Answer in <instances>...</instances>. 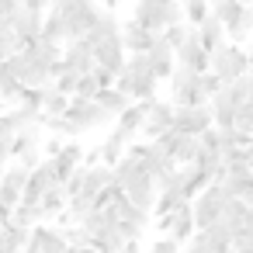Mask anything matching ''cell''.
I'll use <instances>...</instances> for the list:
<instances>
[{"mask_svg": "<svg viewBox=\"0 0 253 253\" xmlns=\"http://www.w3.org/2000/svg\"><path fill=\"white\" fill-rule=\"evenodd\" d=\"M156 77L149 73V59L146 56H128L122 73L115 77V90H122L128 101H149L156 97Z\"/></svg>", "mask_w": 253, "mask_h": 253, "instance_id": "cell-1", "label": "cell"}, {"mask_svg": "<svg viewBox=\"0 0 253 253\" xmlns=\"http://www.w3.org/2000/svg\"><path fill=\"white\" fill-rule=\"evenodd\" d=\"M132 21L142 25L146 32H156L160 35L163 28L180 25L184 21V11H180V0H139Z\"/></svg>", "mask_w": 253, "mask_h": 253, "instance_id": "cell-2", "label": "cell"}, {"mask_svg": "<svg viewBox=\"0 0 253 253\" xmlns=\"http://www.w3.org/2000/svg\"><path fill=\"white\" fill-rule=\"evenodd\" d=\"M225 201L229 194L222 191V184H208L205 191H198L191 198V215H194V229H211L215 222H222V211H225Z\"/></svg>", "mask_w": 253, "mask_h": 253, "instance_id": "cell-3", "label": "cell"}, {"mask_svg": "<svg viewBox=\"0 0 253 253\" xmlns=\"http://www.w3.org/2000/svg\"><path fill=\"white\" fill-rule=\"evenodd\" d=\"M87 45H90V52H94V66H101V70H108V73H122V66H125V59H128V52H125V45H122V32H108V35H87L84 39Z\"/></svg>", "mask_w": 253, "mask_h": 253, "instance_id": "cell-4", "label": "cell"}, {"mask_svg": "<svg viewBox=\"0 0 253 253\" xmlns=\"http://www.w3.org/2000/svg\"><path fill=\"white\" fill-rule=\"evenodd\" d=\"M170 104L173 108H198V104H208L205 90H201V73H191L184 66L173 70L170 77Z\"/></svg>", "mask_w": 253, "mask_h": 253, "instance_id": "cell-5", "label": "cell"}, {"mask_svg": "<svg viewBox=\"0 0 253 253\" xmlns=\"http://www.w3.org/2000/svg\"><path fill=\"white\" fill-rule=\"evenodd\" d=\"M208 73H215L222 84H232V80L246 77V73H250V70H246V49L225 42L222 49L211 52V59H208Z\"/></svg>", "mask_w": 253, "mask_h": 253, "instance_id": "cell-6", "label": "cell"}, {"mask_svg": "<svg viewBox=\"0 0 253 253\" xmlns=\"http://www.w3.org/2000/svg\"><path fill=\"white\" fill-rule=\"evenodd\" d=\"M59 14L66 18L70 42H77V39H87V32L97 25V18H101V7L94 4V0H70L66 7H59Z\"/></svg>", "mask_w": 253, "mask_h": 253, "instance_id": "cell-7", "label": "cell"}, {"mask_svg": "<svg viewBox=\"0 0 253 253\" xmlns=\"http://www.w3.org/2000/svg\"><path fill=\"white\" fill-rule=\"evenodd\" d=\"M66 122L84 135V132H94L101 125L111 122V115L97 104V101H84V97H70V108H66Z\"/></svg>", "mask_w": 253, "mask_h": 253, "instance_id": "cell-8", "label": "cell"}, {"mask_svg": "<svg viewBox=\"0 0 253 253\" xmlns=\"http://www.w3.org/2000/svg\"><path fill=\"white\" fill-rule=\"evenodd\" d=\"M139 104L146 108V122H142V132H139V135H146V142H153V139H160L163 132L173 128V104L170 101L149 97V101H139Z\"/></svg>", "mask_w": 253, "mask_h": 253, "instance_id": "cell-9", "label": "cell"}, {"mask_svg": "<svg viewBox=\"0 0 253 253\" xmlns=\"http://www.w3.org/2000/svg\"><path fill=\"white\" fill-rule=\"evenodd\" d=\"M177 167H187V163H194V156H198V139L194 135H184V132H177V128H170V132H163L160 139H153Z\"/></svg>", "mask_w": 253, "mask_h": 253, "instance_id": "cell-10", "label": "cell"}, {"mask_svg": "<svg viewBox=\"0 0 253 253\" xmlns=\"http://www.w3.org/2000/svg\"><path fill=\"white\" fill-rule=\"evenodd\" d=\"M25 253H70V243L63 239V232H59L56 225H45V222H39V225L28 232Z\"/></svg>", "mask_w": 253, "mask_h": 253, "instance_id": "cell-11", "label": "cell"}, {"mask_svg": "<svg viewBox=\"0 0 253 253\" xmlns=\"http://www.w3.org/2000/svg\"><path fill=\"white\" fill-rule=\"evenodd\" d=\"M173 128L198 139L201 132L211 128V108H208V104H198V108H173Z\"/></svg>", "mask_w": 253, "mask_h": 253, "instance_id": "cell-12", "label": "cell"}, {"mask_svg": "<svg viewBox=\"0 0 253 253\" xmlns=\"http://www.w3.org/2000/svg\"><path fill=\"white\" fill-rule=\"evenodd\" d=\"M52 184H59V180H56V170H52V160H42V163L28 173V184H25V191H21V201H25V205H39L42 194H45Z\"/></svg>", "mask_w": 253, "mask_h": 253, "instance_id": "cell-13", "label": "cell"}, {"mask_svg": "<svg viewBox=\"0 0 253 253\" xmlns=\"http://www.w3.org/2000/svg\"><path fill=\"white\" fill-rule=\"evenodd\" d=\"M173 56H177V66H184V70H191V73H208V59H211V56L201 49L194 28H191V35L184 39V45H180Z\"/></svg>", "mask_w": 253, "mask_h": 253, "instance_id": "cell-14", "label": "cell"}, {"mask_svg": "<svg viewBox=\"0 0 253 253\" xmlns=\"http://www.w3.org/2000/svg\"><path fill=\"white\" fill-rule=\"evenodd\" d=\"M63 70H70V73H77V77L94 73V52H90V45H87L84 39L63 45Z\"/></svg>", "mask_w": 253, "mask_h": 253, "instance_id": "cell-15", "label": "cell"}, {"mask_svg": "<svg viewBox=\"0 0 253 253\" xmlns=\"http://www.w3.org/2000/svg\"><path fill=\"white\" fill-rule=\"evenodd\" d=\"M156 32H146L142 25H135V21H125L122 25V45H125V52L128 56H146L153 45H156Z\"/></svg>", "mask_w": 253, "mask_h": 253, "instance_id": "cell-16", "label": "cell"}, {"mask_svg": "<svg viewBox=\"0 0 253 253\" xmlns=\"http://www.w3.org/2000/svg\"><path fill=\"white\" fill-rule=\"evenodd\" d=\"M84 167V146L80 142H66L63 149H59V156H52V170H56V180L59 184H66L70 180V173H77Z\"/></svg>", "mask_w": 253, "mask_h": 253, "instance_id": "cell-17", "label": "cell"}, {"mask_svg": "<svg viewBox=\"0 0 253 253\" xmlns=\"http://www.w3.org/2000/svg\"><path fill=\"white\" fill-rule=\"evenodd\" d=\"M146 59H149V73H153L156 80H170L173 70H177V56H173V49H170L163 39H156V45L146 52Z\"/></svg>", "mask_w": 253, "mask_h": 253, "instance_id": "cell-18", "label": "cell"}, {"mask_svg": "<svg viewBox=\"0 0 253 253\" xmlns=\"http://www.w3.org/2000/svg\"><path fill=\"white\" fill-rule=\"evenodd\" d=\"M42 18H45V14H35V11H28V7H21V11L11 18V32L18 35L21 45H32V42L42 35Z\"/></svg>", "mask_w": 253, "mask_h": 253, "instance_id": "cell-19", "label": "cell"}, {"mask_svg": "<svg viewBox=\"0 0 253 253\" xmlns=\"http://www.w3.org/2000/svg\"><path fill=\"white\" fill-rule=\"evenodd\" d=\"M142 122H146V108H142L139 101H132V104H128V108L115 118V132H118L128 146H132V142H135V135L142 132Z\"/></svg>", "mask_w": 253, "mask_h": 253, "instance_id": "cell-20", "label": "cell"}, {"mask_svg": "<svg viewBox=\"0 0 253 253\" xmlns=\"http://www.w3.org/2000/svg\"><path fill=\"white\" fill-rule=\"evenodd\" d=\"M194 32H198V42H201V49H205L208 56H211L215 49H222V45L229 42V39H225V25H222V21H218L215 14H208V18H205V21H201V25H198Z\"/></svg>", "mask_w": 253, "mask_h": 253, "instance_id": "cell-21", "label": "cell"}, {"mask_svg": "<svg viewBox=\"0 0 253 253\" xmlns=\"http://www.w3.org/2000/svg\"><path fill=\"white\" fill-rule=\"evenodd\" d=\"M115 184V173H111V167H104V163H97V167H84V198H97L101 191H108Z\"/></svg>", "mask_w": 253, "mask_h": 253, "instance_id": "cell-22", "label": "cell"}, {"mask_svg": "<svg viewBox=\"0 0 253 253\" xmlns=\"http://www.w3.org/2000/svg\"><path fill=\"white\" fill-rule=\"evenodd\" d=\"M198 229H194V215H191V205H184V208H177V211H170V239H177L180 246L194 236Z\"/></svg>", "mask_w": 253, "mask_h": 253, "instance_id": "cell-23", "label": "cell"}, {"mask_svg": "<svg viewBox=\"0 0 253 253\" xmlns=\"http://www.w3.org/2000/svg\"><path fill=\"white\" fill-rule=\"evenodd\" d=\"M42 39H52L59 45L70 42V32H66V18L59 14V7H49L45 18H42Z\"/></svg>", "mask_w": 253, "mask_h": 253, "instance_id": "cell-24", "label": "cell"}, {"mask_svg": "<svg viewBox=\"0 0 253 253\" xmlns=\"http://www.w3.org/2000/svg\"><path fill=\"white\" fill-rule=\"evenodd\" d=\"M66 201H70V198H66V187H63V184H52V187L42 194V201H39V208H42L45 222H49V218H56V215L66 208Z\"/></svg>", "mask_w": 253, "mask_h": 253, "instance_id": "cell-25", "label": "cell"}, {"mask_svg": "<svg viewBox=\"0 0 253 253\" xmlns=\"http://www.w3.org/2000/svg\"><path fill=\"white\" fill-rule=\"evenodd\" d=\"M28 232H32V229H18V225L7 222L4 229H0V253H25Z\"/></svg>", "mask_w": 253, "mask_h": 253, "instance_id": "cell-26", "label": "cell"}, {"mask_svg": "<svg viewBox=\"0 0 253 253\" xmlns=\"http://www.w3.org/2000/svg\"><path fill=\"white\" fill-rule=\"evenodd\" d=\"M94 101H97V104H101V108H104L111 118H118V115H122V111L132 104V101H128L122 90H115V87H104V90H97V97H94Z\"/></svg>", "mask_w": 253, "mask_h": 253, "instance_id": "cell-27", "label": "cell"}, {"mask_svg": "<svg viewBox=\"0 0 253 253\" xmlns=\"http://www.w3.org/2000/svg\"><path fill=\"white\" fill-rule=\"evenodd\" d=\"M97 149H101V163H104V167H115V163H118V160L125 156L128 142H125V139H122V135H118V132L111 128V135H108V139H104V142H101Z\"/></svg>", "mask_w": 253, "mask_h": 253, "instance_id": "cell-28", "label": "cell"}, {"mask_svg": "<svg viewBox=\"0 0 253 253\" xmlns=\"http://www.w3.org/2000/svg\"><path fill=\"white\" fill-rule=\"evenodd\" d=\"M11 225H18V229H35L39 222H45V215H42V208L39 205H18L14 211H11V218H7Z\"/></svg>", "mask_w": 253, "mask_h": 253, "instance_id": "cell-29", "label": "cell"}, {"mask_svg": "<svg viewBox=\"0 0 253 253\" xmlns=\"http://www.w3.org/2000/svg\"><path fill=\"white\" fill-rule=\"evenodd\" d=\"M66 108H70V97H66V94H59L56 87H45V90H42V115H45V118L66 115Z\"/></svg>", "mask_w": 253, "mask_h": 253, "instance_id": "cell-30", "label": "cell"}, {"mask_svg": "<svg viewBox=\"0 0 253 253\" xmlns=\"http://www.w3.org/2000/svg\"><path fill=\"white\" fill-rule=\"evenodd\" d=\"M180 11H184V21H187L191 28H198V25L211 14V4H208V0H180Z\"/></svg>", "mask_w": 253, "mask_h": 253, "instance_id": "cell-31", "label": "cell"}, {"mask_svg": "<svg viewBox=\"0 0 253 253\" xmlns=\"http://www.w3.org/2000/svg\"><path fill=\"white\" fill-rule=\"evenodd\" d=\"M211 14L229 28V25H236V18L243 14V4H239V0H215V4H211Z\"/></svg>", "mask_w": 253, "mask_h": 253, "instance_id": "cell-32", "label": "cell"}, {"mask_svg": "<svg viewBox=\"0 0 253 253\" xmlns=\"http://www.w3.org/2000/svg\"><path fill=\"white\" fill-rule=\"evenodd\" d=\"M187 35H191V25H184V21H180V25H170V28H163V32H160V39H163L173 52L184 45V39H187Z\"/></svg>", "mask_w": 253, "mask_h": 253, "instance_id": "cell-33", "label": "cell"}, {"mask_svg": "<svg viewBox=\"0 0 253 253\" xmlns=\"http://www.w3.org/2000/svg\"><path fill=\"white\" fill-rule=\"evenodd\" d=\"M0 184H7V187H14V191H25V184H28V170H25L21 163H11V167L4 170V177H0Z\"/></svg>", "mask_w": 253, "mask_h": 253, "instance_id": "cell-34", "label": "cell"}, {"mask_svg": "<svg viewBox=\"0 0 253 253\" xmlns=\"http://www.w3.org/2000/svg\"><path fill=\"white\" fill-rule=\"evenodd\" d=\"M97 90H101V87H97V80H94V73H87V77H80V80H77V94H73V97H84V101H94V97H97Z\"/></svg>", "mask_w": 253, "mask_h": 253, "instance_id": "cell-35", "label": "cell"}, {"mask_svg": "<svg viewBox=\"0 0 253 253\" xmlns=\"http://www.w3.org/2000/svg\"><path fill=\"white\" fill-rule=\"evenodd\" d=\"M14 160H18V163H21V167L32 173V170H35V167H39L45 156H42V146H39V149H25V153H21V156H14Z\"/></svg>", "mask_w": 253, "mask_h": 253, "instance_id": "cell-36", "label": "cell"}, {"mask_svg": "<svg viewBox=\"0 0 253 253\" xmlns=\"http://www.w3.org/2000/svg\"><path fill=\"white\" fill-rule=\"evenodd\" d=\"M184 246L177 243V239H170V236H160V239H153V246H149V253H180Z\"/></svg>", "mask_w": 253, "mask_h": 253, "instance_id": "cell-37", "label": "cell"}, {"mask_svg": "<svg viewBox=\"0 0 253 253\" xmlns=\"http://www.w3.org/2000/svg\"><path fill=\"white\" fill-rule=\"evenodd\" d=\"M222 87H225V84H222L215 73H201V90H205V97H208V101H211V97H215Z\"/></svg>", "mask_w": 253, "mask_h": 253, "instance_id": "cell-38", "label": "cell"}, {"mask_svg": "<svg viewBox=\"0 0 253 253\" xmlns=\"http://www.w3.org/2000/svg\"><path fill=\"white\" fill-rule=\"evenodd\" d=\"M63 146H66V142H63L59 135H52V139H45V142H42V156H45V160H52V156H59V149H63Z\"/></svg>", "mask_w": 253, "mask_h": 253, "instance_id": "cell-39", "label": "cell"}, {"mask_svg": "<svg viewBox=\"0 0 253 253\" xmlns=\"http://www.w3.org/2000/svg\"><path fill=\"white\" fill-rule=\"evenodd\" d=\"M94 80H97L101 90H104V87H115V73H108V70H101V66H94Z\"/></svg>", "mask_w": 253, "mask_h": 253, "instance_id": "cell-40", "label": "cell"}, {"mask_svg": "<svg viewBox=\"0 0 253 253\" xmlns=\"http://www.w3.org/2000/svg\"><path fill=\"white\" fill-rule=\"evenodd\" d=\"M21 7H28V11H35V14H45L52 4H49V0H21Z\"/></svg>", "mask_w": 253, "mask_h": 253, "instance_id": "cell-41", "label": "cell"}, {"mask_svg": "<svg viewBox=\"0 0 253 253\" xmlns=\"http://www.w3.org/2000/svg\"><path fill=\"white\" fill-rule=\"evenodd\" d=\"M101 163V149H87L84 153V167H97Z\"/></svg>", "mask_w": 253, "mask_h": 253, "instance_id": "cell-42", "label": "cell"}, {"mask_svg": "<svg viewBox=\"0 0 253 253\" xmlns=\"http://www.w3.org/2000/svg\"><path fill=\"white\" fill-rule=\"evenodd\" d=\"M118 253H142V243H139V239H125Z\"/></svg>", "mask_w": 253, "mask_h": 253, "instance_id": "cell-43", "label": "cell"}, {"mask_svg": "<svg viewBox=\"0 0 253 253\" xmlns=\"http://www.w3.org/2000/svg\"><path fill=\"white\" fill-rule=\"evenodd\" d=\"M246 70H250V77H253V49L246 52Z\"/></svg>", "mask_w": 253, "mask_h": 253, "instance_id": "cell-44", "label": "cell"}, {"mask_svg": "<svg viewBox=\"0 0 253 253\" xmlns=\"http://www.w3.org/2000/svg\"><path fill=\"white\" fill-rule=\"evenodd\" d=\"M246 163H250V170H253V146L246 149Z\"/></svg>", "mask_w": 253, "mask_h": 253, "instance_id": "cell-45", "label": "cell"}, {"mask_svg": "<svg viewBox=\"0 0 253 253\" xmlns=\"http://www.w3.org/2000/svg\"><path fill=\"white\" fill-rule=\"evenodd\" d=\"M49 4H52V7H66V4H70V0H49Z\"/></svg>", "mask_w": 253, "mask_h": 253, "instance_id": "cell-46", "label": "cell"}, {"mask_svg": "<svg viewBox=\"0 0 253 253\" xmlns=\"http://www.w3.org/2000/svg\"><path fill=\"white\" fill-rule=\"evenodd\" d=\"M7 218H11L7 211H0V229H4V225H7Z\"/></svg>", "mask_w": 253, "mask_h": 253, "instance_id": "cell-47", "label": "cell"}, {"mask_svg": "<svg viewBox=\"0 0 253 253\" xmlns=\"http://www.w3.org/2000/svg\"><path fill=\"white\" fill-rule=\"evenodd\" d=\"M4 111H7V108H4V101H0V115H4Z\"/></svg>", "mask_w": 253, "mask_h": 253, "instance_id": "cell-48", "label": "cell"}, {"mask_svg": "<svg viewBox=\"0 0 253 253\" xmlns=\"http://www.w3.org/2000/svg\"><path fill=\"white\" fill-rule=\"evenodd\" d=\"M229 253H232V250H229Z\"/></svg>", "mask_w": 253, "mask_h": 253, "instance_id": "cell-49", "label": "cell"}]
</instances>
